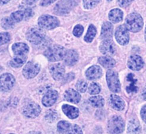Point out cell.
<instances>
[{"label": "cell", "mask_w": 146, "mask_h": 134, "mask_svg": "<svg viewBox=\"0 0 146 134\" xmlns=\"http://www.w3.org/2000/svg\"><path fill=\"white\" fill-rule=\"evenodd\" d=\"M66 54L67 51L65 48L58 45L48 47L44 52V55L48 60L52 62L61 60L65 58Z\"/></svg>", "instance_id": "cell-1"}, {"label": "cell", "mask_w": 146, "mask_h": 134, "mask_svg": "<svg viewBox=\"0 0 146 134\" xmlns=\"http://www.w3.org/2000/svg\"><path fill=\"white\" fill-rule=\"evenodd\" d=\"M143 26V18L139 14L133 13L127 17L125 27L132 32H139Z\"/></svg>", "instance_id": "cell-2"}, {"label": "cell", "mask_w": 146, "mask_h": 134, "mask_svg": "<svg viewBox=\"0 0 146 134\" xmlns=\"http://www.w3.org/2000/svg\"><path fill=\"white\" fill-rule=\"evenodd\" d=\"M46 37L45 31L39 27H32L26 33L27 40L33 44H39L43 42Z\"/></svg>", "instance_id": "cell-3"}, {"label": "cell", "mask_w": 146, "mask_h": 134, "mask_svg": "<svg viewBox=\"0 0 146 134\" xmlns=\"http://www.w3.org/2000/svg\"><path fill=\"white\" fill-rule=\"evenodd\" d=\"M108 128L111 134H121L125 129V123L121 117L115 116L109 121Z\"/></svg>", "instance_id": "cell-4"}, {"label": "cell", "mask_w": 146, "mask_h": 134, "mask_svg": "<svg viewBox=\"0 0 146 134\" xmlns=\"http://www.w3.org/2000/svg\"><path fill=\"white\" fill-rule=\"evenodd\" d=\"M60 21L58 19L48 14L42 15L38 19V25L42 28L47 30L53 29L59 26Z\"/></svg>", "instance_id": "cell-5"}, {"label": "cell", "mask_w": 146, "mask_h": 134, "mask_svg": "<svg viewBox=\"0 0 146 134\" xmlns=\"http://www.w3.org/2000/svg\"><path fill=\"white\" fill-rule=\"evenodd\" d=\"M106 80L109 88L113 92H119L121 84L118 73L113 70H109L106 73Z\"/></svg>", "instance_id": "cell-6"}, {"label": "cell", "mask_w": 146, "mask_h": 134, "mask_svg": "<svg viewBox=\"0 0 146 134\" xmlns=\"http://www.w3.org/2000/svg\"><path fill=\"white\" fill-rule=\"evenodd\" d=\"M40 66L39 64L29 62L26 63L23 69V76L27 79H32L39 73Z\"/></svg>", "instance_id": "cell-7"}, {"label": "cell", "mask_w": 146, "mask_h": 134, "mask_svg": "<svg viewBox=\"0 0 146 134\" xmlns=\"http://www.w3.org/2000/svg\"><path fill=\"white\" fill-rule=\"evenodd\" d=\"M76 2L73 1H62L58 2L54 7V13L58 15H65L68 13Z\"/></svg>", "instance_id": "cell-8"}, {"label": "cell", "mask_w": 146, "mask_h": 134, "mask_svg": "<svg viewBox=\"0 0 146 134\" xmlns=\"http://www.w3.org/2000/svg\"><path fill=\"white\" fill-rule=\"evenodd\" d=\"M15 84V79L10 73H4L1 76L0 86L1 90L3 92L10 91Z\"/></svg>", "instance_id": "cell-9"}, {"label": "cell", "mask_w": 146, "mask_h": 134, "mask_svg": "<svg viewBox=\"0 0 146 134\" xmlns=\"http://www.w3.org/2000/svg\"><path fill=\"white\" fill-rule=\"evenodd\" d=\"M40 107L38 104L34 102L28 103L23 107L24 115L29 118H35L40 114Z\"/></svg>", "instance_id": "cell-10"}, {"label": "cell", "mask_w": 146, "mask_h": 134, "mask_svg": "<svg viewBox=\"0 0 146 134\" xmlns=\"http://www.w3.org/2000/svg\"><path fill=\"white\" fill-rule=\"evenodd\" d=\"M115 38L117 42L122 46H125L129 42V34L125 26L121 25L115 32Z\"/></svg>", "instance_id": "cell-11"}, {"label": "cell", "mask_w": 146, "mask_h": 134, "mask_svg": "<svg viewBox=\"0 0 146 134\" xmlns=\"http://www.w3.org/2000/svg\"><path fill=\"white\" fill-rule=\"evenodd\" d=\"M49 72L52 78L56 80H60L63 78L65 74V68L61 63H56L49 67Z\"/></svg>", "instance_id": "cell-12"}, {"label": "cell", "mask_w": 146, "mask_h": 134, "mask_svg": "<svg viewBox=\"0 0 146 134\" xmlns=\"http://www.w3.org/2000/svg\"><path fill=\"white\" fill-rule=\"evenodd\" d=\"M99 48L101 53L105 55L112 56L116 53V46L111 40H105L102 42Z\"/></svg>", "instance_id": "cell-13"}, {"label": "cell", "mask_w": 146, "mask_h": 134, "mask_svg": "<svg viewBox=\"0 0 146 134\" xmlns=\"http://www.w3.org/2000/svg\"><path fill=\"white\" fill-rule=\"evenodd\" d=\"M128 68L133 70H139L144 66V62L142 58L138 55L131 56L128 61Z\"/></svg>", "instance_id": "cell-14"}, {"label": "cell", "mask_w": 146, "mask_h": 134, "mask_svg": "<svg viewBox=\"0 0 146 134\" xmlns=\"http://www.w3.org/2000/svg\"><path fill=\"white\" fill-rule=\"evenodd\" d=\"M58 92L55 90L48 91L42 98V104L45 107H50L56 101L58 98Z\"/></svg>", "instance_id": "cell-15"}, {"label": "cell", "mask_w": 146, "mask_h": 134, "mask_svg": "<svg viewBox=\"0 0 146 134\" xmlns=\"http://www.w3.org/2000/svg\"><path fill=\"white\" fill-rule=\"evenodd\" d=\"M102 75V70L99 66L94 65L91 66L86 72V76L90 80L100 78Z\"/></svg>", "instance_id": "cell-16"}, {"label": "cell", "mask_w": 146, "mask_h": 134, "mask_svg": "<svg viewBox=\"0 0 146 134\" xmlns=\"http://www.w3.org/2000/svg\"><path fill=\"white\" fill-rule=\"evenodd\" d=\"M113 25L110 22L106 21L102 27L101 38L105 40H109L112 38L113 35Z\"/></svg>", "instance_id": "cell-17"}, {"label": "cell", "mask_w": 146, "mask_h": 134, "mask_svg": "<svg viewBox=\"0 0 146 134\" xmlns=\"http://www.w3.org/2000/svg\"><path fill=\"white\" fill-rule=\"evenodd\" d=\"M12 50L16 56H25L29 52V48L25 43L18 42L13 45Z\"/></svg>", "instance_id": "cell-18"}, {"label": "cell", "mask_w": 146, "mask_h": 134, "mask_svg": "<svg viewBox=\"0 0 146 134\" xmlns=\"http://www.w3.org/2000/svg\"><path fill=\"white\" fill-rule=\"evenodd\" d=\"M64 98L67 101L77 104L81 100V95L73 89H69L65 91Z\"/></svg>", "instance_id": "cell-19"}, {"label": "cell", "mask_w": 146, "mask_h": 134, "mask_svg": "<svg viewBox=\"0 0 146 134\" xmlns=\"http://www.w3.org/2000/svg\"><path fill=\"white\" fill-rule=\"evenodd\" d=\"M65 64L67 66L74 65L78 60V54L74 50H70L65 57Z\"/></svg>", "instance_id": "cell-20"}, {"label": "cell", "mask_w": 146, "mask_h": 134, "mask_svg": "<svg viewBox=\"0 0 146 134\" xmlns=\"http://www.w3.org/2000/svg\"><path fill=\"white\" fill-rule=\"evenodd\" d=\"M62 110L64 114L70 119H76L79 115V110L77 108L68 105V104L63 105Z\"/></svg>", "instance_id": "cell-21"}, {"label": "cell", "mask_w": 146, "mask_h": 134, "mask_svg": "<svg viewBox=\"0 0 146 134\" xmlns=\"http://www.w3.org/2000/svg\"><path fill=\"white\" fill-rule=\"evenodd\" d=\"M110 101L112 107L118 111L123 110L125 107V103L123 100L116 95H111L110 97Z\"/></svg>", "instance_id": "cell-22"}, {"label": "cell", "mask_w": 146, "mask_h": 134, "mask_svg": "<svg viewBox=\"0 0 146 134\" xmlns=\"http://www.w3.org/2000/svg\"><path fill=\"white\" fill-rule=\"evenodd\" d=\"M109 19L113 23H118L123 19V12L118 9H113L109 13Z\"/></svg>", "instance_id": "cell-23"}, {"label": "cell", "mask_w": 146, "mask_h": 134, "mask_svg": "<svg viewBox=\"0 0 146 134\" xmlns=\"http://www.w3.org/2000/svg\"><path fill=\"white\" fill-rule=\"evenodd\" d=\"M128 134H139L141 131V126L139 122L135 119L131 120L128 126Z\"/></svg>", "instance_id": "cell-24"}, {"label": "cell", "mask_w": 146, "mask_h": 134, "mask_svg": "<svg viewBox=\"0 0 146 134\" xmlns=\"http://www.w3.org/2000/svg\"><path fill=\"white\" fill-rule=\"evenodd\" d=\"M27 60V56H16L10 61V64L13 68H18L22 66Z\"/></svg>", "instance_id": "cell-25"}, {"label": "cell", "mask_w": 146, "mask_h": 134, "mask_svg": "<svg viewBox=\"0 0 146 134\" xmlns=\"http://www.w3.org/2000/svg\"><path fill=\"white\" fill-rule=\"evenodd\" d=\"M98 62L102 66H104L105 68H112L116 64L115 60L109 56L100 57L98 59Z\"/></svg>", "instance_id": "cell-26"}, {"label": "cell", "mask_w": 146, "mask_h": 134, "mask_svg": "<svg viewBox=\"0 0 146 134\" xmlns=\"http://www.w3.org/2000/svg\"><path fill=\"white\" fill-rule=\"evenodd\" d=\"M127 80L129 82V85L127 87V91L128 93H135L137 91V87L135 85L137 79H134V74L129 73L127 76Z\"/></svg>", "instance_id": "cell-27"}, {"label": "cell", "mask_w": 146, "mask_h": 134, "mask_svg": "<svg viewBox=\"0 0 146 134\" xmlns=\"http://www.w3.org/2000/svg\"><path fill=\"white\" fill-rule=\"evenodd\" d=\"M89 101L92 105L95 107H102L104 106L105 100L102 96H94L90 98Z\"/></svg>", "instance_id": "cell-28"}, {"label": "cell", "mask_w": 146, "mask_h": 134, "mask_svg": "<svg viewBox=\"0 0 146 134\" xmlns=\"http://www.w3.org/2000/svg\"><path fill=\"white\" fill-rule=\"evenodd\" d=\"M96 34V29L93 25H90L89 27L88 31L84 36V40L87 42H91L93 40Z\"/></svg>", "instance_id": "cell-29"}, {"label": "cell", "mask_w": 146, "mask_h": 134, "mask_svg": "<svg viewBox=\"0 0 146 134\" xmlns=\"http://www.w3.org/2000/svg\"><path fill=\"white\" fill-rule=\"evenodd\" d=\"M71 126V124L67 121H60L58 123L57 130L58 132L62 134L67 133V132L70 130Z\"/></svg>", "instance_id": "cell-30"}, {"label": "cell", "mask_w": 146, "mask_h": 134, "mask_svg": "<svg viewBox=\"0 0 146 134\" xmlns=\"http://www.w3.org/2000/svg\"><path fill=\"white\" fill-rule=\"evenodd\" d=\"M14 23L20 22L23 19H26V14L24 11H17L13 13L10 16Z\"/></svg>", "instance_id": "cell-31"}, {"label": "cell", "mask_w": 146, "mask_h": 134, "mask_svg": "<svg viewBox=\"0 0 146 134\" xmlns=\"http://www.w3.org/2000/svg\"><path fill=\"white\" fill-rule=\"evenodd\" d=\"M1 24L2 27L5 29H10L13 28L14 26V22L11 19V17H5L2 19Z\"/></svg>", "instance_id": "cell-32"}, {"label": "cell", "mask_w": 146, "mask_h": 134, "mask_svg": "<svg viewBox=\"0 0 146 134\" xmlns=\"http://www.w3.org/2000/svg\"><path fill=\"white\" fill-rule=\"evenodd\" d=\"M57 118V113L54 110H49V111H47L45 115L46 120L49 122H54Z\"/></svg>", "instance_id": "cell-33"}, {"label": "cell", "mask_w": 146, "mask_h": 134, "mask_svg": "<svg viewBox=\"0 0 146 134\" xmlns=\"http://www.w3.org/2000/svg\"><path fill=\"white\" fill-rule=\"evenodd\" d=\"M100 92V87L98 84L93 82L90 84L89 88V92L90 94H92V95L98 94Z\"/></svg>", "instance_id": "cell-34"}, {"label": "cell", "mask_w": 146, "mask_h": 134, "mask_svg": "<svg viewBox=\"0 0 146 134\" xmlns=\"http://www.w3.org/2000/svg\"><path fill=\"white\" fill-rule=\"evenodd\" d=\"M76 88L77 90L80 92H84L87 88V84L83 80H80L77 82L76 84Z\"/></svg>", "instance_id": "cell-35"}, {"label": "cell", "mask_w": 146, "mask_h": 134, "mask_svg": "<svg viewBox=\"0 0 146 134\" xmlns=\"http://www.w3.org/2000/svg\"><path fill=\"white\" fill-rule=\"evenodd\" d=\"M67 134H83L82 129L77 125H71L70 130L67 132Z\"/></svg>", "instance_id": "cell-36"}, {"label": "cell", "mask_w": 146, "mask_h": 134, "mask_svg": "<svg viewBox=\"0 0 146 134\" xmlns=\"http://www.w3.org/2000/svg\"><path fill=\"white\" fill-rule=\"evenodd\" d=\"M99 3V1H83L84 7L86 9H93Z\"/></svg>", "instance_id": "cell-37"}, {"label": "cell", "mask_w": 146, "mask_h": 134, "mask_svg": "<svg viewBox=\"0 0 146 134\" xmlns=\"http://www.w3.org/2000/svg\"><path fill=\"white\" fill-rule=\"evenodd\" d=\"M1 36V45L5 44L10 41L11 36L8 32H2L0 34Z\"/></svg>", "instance_id": "cell-38"}, {"label": "cell", "mask_w": 146, "mask_h": 134, "mask_svg": "<svg viewBox=\"0 0 146 134\" xmlns=\"http://www.w3.org/2000/svg\"><path fill=\"white\" fill-rule=\"evenodd\" d=\"M83 31H84L83 27L80 25H77L74 27V30H73V34L77 37H80L82 35Z\"/></svg>", "instance_id": "cell-39"}, {"label": "cell", "mask_w": 146, "mask_h": 134, "mask_svg": "<svg viewBox=\"0 0 146 134\" xmlns=\"http://www.w3.org/2000/svg\"><path fill=\"white\" fill-rule=\"evenodd\" d=\"M141 116L143 121L146 123V106H144L141 109Z\"/></svg>", "instance_id": "cell-40"}, {"label": "cell", "mask_w": 146, "mask_h": 134, "mask_svg": "<svg viewBox=\"0 0 146 134\" xmlns=\"http://www.w3.org/2000/svg\"><path fill=\"white\" fill-rule=\"evenodd\" d=\"M118 3L121 7H125L132 3V1H119Z\"/></svg>", "instance_id": "cell-41"}, {"label": "cell", "mask_w": 146, "mask_h": 134, "mask_svg": "<svg viewBox=\"0 0 146 134\" xmlns=\"http://www.w3.org/2000/svg\"><path fill=\"white\" fill-rule=\"evenodd\" d=\"M54 2H55L54 0H53V1H41L40 3V4L42 6H46V5H48L52 4Z\"/></svg>", "instance_id": "cell-42"}, {"label": "cell", "mask_w": 146, "mask_h": 134, "mask_svg": "<svg viewBox=\"0 0 146 134\" xmlns=\"http://www.w3.org/2000/svg\"><path fill=\"white\" fill-rule=\"evenodd\" d=\"M142 96H143V98L144 100H146V86L145 87V88L144 89V90L143 91L142 93Z\"/></svg>", "instance_id": "cell-43"}, {"label": "cell", "mask_w": 146, "mask_h": 134, "mask_svg": "<svg viewBox=\"0 0 146 134\" xmlns=\"http://www.w3.org/2000/svg\"><path fill=\"white\" fill-rule=\"evenodd\" d=\"M28 134H42V133L37 131H32V132H29Z\"/></svg>", "instance_id": "cell-44"}, {"label": "cell", "mask_w": 146, "mask_h": 134, "mask_svg": "<svg viewBox=\"0 0 146 134\" xmlns=\"http://www.w3.org/2000/svg\"><path fill=\"white\" fill-rule=\"evenodd\" d=\"M9 3V1H1V5H3V4H5V3Z\"/></svg>", "instance_id": "cell-45"}, {"label": "cell", "mask_w": 146, "mask_h": 134, "mask_svg": "<svg viewBox=\"0 0 146 134\" xmlns=\"http://www.w3.org/2000/svg\"><path fill=\"white\" fill-rule=\"evenodd\" d=\"M145 38L146 40V27H145Z\"/></svg>", "instance_id": "cell-46"}, {"label": "cell", "mask_w": 146, "mask_h": 134, "mask_svg": "<svg viewBox=\"0 0 146 134\" xmlns=\"http://www.w3.org/2000/svg\"><path fill=\"white\" fill-rule=\"evenodd\" d=\"M10 134H14V133H10Z\"/></svg>", "instance_id": "cell-47"}]
</instances>
